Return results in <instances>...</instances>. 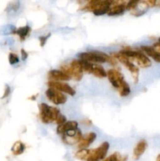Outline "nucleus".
<instances>
[{
	"instance_id": "1",
	"label": "nucleus",
	"mask_w": 160,
	"mask_h": 161,
	"mask_svg": "<svg viewBox=\"0 0 160 161\" xmlns=\"http://www.w3.org/2000/svg\"><path fill=\"white\" fill-rule=\"evenodd\" d=\"M109 143L104 142L99 147L93 149H79L75 154V158L85 161H100L106 157L109 149Z\"/></svg>"
},
{
	"instance_id": "2",
	"label": "nucleus",
	"mask_w": 160,
	"mask_h": 161,
	"mask_svg": "<svg viewBox=\"0 0 160 161\" xmlns=\"http://www.w3.org/2000/svg\"><path fill=\"white\" fill-rule=\"evenodd\" d=\"M107 77L115 88L119 91L121 97H126L131 93L130 86L124 80V76L120 72L115 69H110L107 72Z\"/></svg>"
},
{
	"instance_id": "3",
	"label": "nucleus",
	"mask_w": 160,
	"mask_h": 161,
	"mask_svg": "<svg viewBox=\"0 0 160 161\" xmlns=\"http://www.w3.org/2000/svg\"><path fill=\"white\" fill-rule=\"evenodd\" d=\"M78 58L81 60L89 61L90 63H104L108 62L112 65H115L117 64V60L115 59L111 55H108L106 53L97 50H93L89 52H83L78 54Z\"/></svg>"
},
{
	"instance_id": "4",
	"label": "nucleus",
	"mask_w": 160,
	"mask_h": 161,
	"mask_svg": "<svg viewBox=\"0 0 160 161\" xmlns=\"http://www.w3.org/2000/svg\"><path fill=\"white\" fill-rule=\"evenodd\" d=\"M120 53L126 56L132 62L133 61L136 62L140 68L146 69V68H148L152 65L151 60L141 50H132L130 48H126L121 50Z\"/></svg>"
},
{
	"instance_id": "5",
	"label": "nucleus",
	"mask_w": 160,
	"mask_h": 161,
	"mask_svg": "<svg viewBox=\"0 0 160 161\" xmlns=\"http://www.w3.org/2000/svg\"><path fill=\"white\" fill-rule=\"evenodd\" d=\"M39 115L42 123L50 124L56 121L61 113L56 107L49 106L47 104L42 103L39 105Z\"/></svg>"
},
{
	"instance_id": "6",
	"label": "nucleus",
	"mask_w": 160,
	"mask_h": 161,
	"mask_svg": "<svg viewBox=\"0 0 160 161\" xmlns=\"http://www.w3.org/2000/svg\"><path fill=\"white\" fill-rule=\"evenodd\" d=\"M61 72L68 75L70 79L75 80V81H80L83 78V69L79 61L77 60H74L69 64H63L61 66Z\"/></svg>"
},
{
	"instance_id": "7",
	"label": "nucleus",
	"mask_w": 160,
	"mask_h": 161,
	"mask_svg": "<svg viewBox=\"0 0 160 161\" xmlns=\"http://www.w3.org/2000/svg\"><path fill=\"white\" fill-rule=\"evenodd\" d=\"M111 1H90L83 7V10L92 11L94 15L101 16L108 14Z\"/></svg>"
},
{
	"instance_id": "8",
	"label": "nucleus",
	"mask_w": 160,
	"mask_h": 161,
	"mask_svg": "<svg viewBox=\"0 0 160 161\" xmlns=\"http://www.w3.org/2000/svg\"><path fill=\"white\" fill-rule=\"evenodd\" d=\"M111 56L113 57L115 59L120 61L122 64H124L127 68V69L131 72L134 83H137L138 80H139V69L131 61H130V59L126 56L122 54L120 52H119V53H113L112 54H111Z\"/></svg>"
},
{
	"instance_id": "9",
	"label": "nucleus",
	"mask_w": 160,
	"mask_h": 161,
	"mask_svg": "<svg viewBox=\"0 0 160 161\" xmlns=\"http://www.w3.org/2000/svg\"><path fill=\"white\" fill-rule=\"evenodd\" d=\"M45 96L49 101L55 105H62L67 102V97L64 94L53 88H49L45 91Z\"/></svg>"
},
{
	"instance_id": "10",
	"label": "nucleus",
	"mask_w": 160,
	"mask_h": 161,
	"mask_svg": "<svg viewBox=\"0 0 160 161\" xmlns=\"http://www.w3.org/2000/svg\"><path fill=\"white\" fill-rule=\"evenodd\" d=\"M82 137L83 135H82L81 130L79 129H77V130H69V131L64 133L63 135L62 139L66 144L72 146V145L79 142Z\"/></svg>"
},
{
	"instance_id": "11",
	"label": "nucleus",
	"mask_w": 160,
	"mask_h": 161,
	"mask_svg": "<svg viewBox=\"0 0 160 161\" xmlns=\"http://www.w3.org/2000/svg\"><path fill=\"white\" fill-rule=\"evenodd\" d=\"M48 86L50 88L56 90L60 92H64L71 96H74L75 94V91L67 83H63V82H55L50 81L48 83Z\"/></svg>"
},
{
	"instance_id": "12",
	"label": "nucleus",
	"mask_w": 160,
	"mask_h": 161,
	"mask_svg": "<svg viewBox=\"0 0 160 161\" xmlns=\"http://www.w3.org/2000/svg\"><path fill=\"white\" fill-rule=\"evenodd\" d=\"M128 1H111L109 11L108 14L109 16L120 15L126 9V4Z\"/></svg>"
},
{
	"instance_id": "13",
	"label": "nucleus",
	"mask_w": 160,
	"mask_h": 161,
	"mask_svg": "<svg viewBox=\"0 0 160 161\" xmlns=\"http://www.w3.org/2000/svg\"><path fill=\"white\" fill-rule=\"evenodd\" d=\"M96 138H97V135L94 132H89L86 134V135L82 137L81 140L78 143V148L80 149H86L95 141Z\"/></svg>"
},
{
	"instance_id": "14",
	"label": "nucleus",
	"mask_w": 160,
	"mask_h": 161,
	"mask_svg": "<svg viewBox=\"0 0 160 161\" xmlns=\"http://www.w3.org/2000/svg\"><path fill=\"white\" fill-rule=\"evenodd\" d=\"M48 77L50 79V81H67L70 80V77L64 74L60 70H51L49 72Z\"/></svg>"
},
{
	"instance_id": "15",
	"label": "nucleus",
	"mask_w": 160,
	"mask_h": 161,
	"mask_svg": "<svg viewBox=\"0 0 160 161\" xmlns=\"http://www.w3.org/2000/svg\"><path fill=\"white\" fill-rule=\"evenodd\" d=\"M78 129V123L76 121H68L64 123V124L58 125L56 128V132L60 135H64L66 132L72 130H77Z\"/></svg>"
},
{
	"instance_id": "16",
	"label": "nucleus",
	"mask_w": 160,
	"mask_h": 161,
	"mask_svg": "<svg viewBox=\"0 0 160 161\" xmlns=\"http://www.w3.org/2000/svg\"><path fill=\"white\" fill-rule=\"evenodd\" d=\"M149 6L146 1H137L136 6L133 10L130 11V14L135 17H140L145 14Z\"/></svg>"
},
{
	"instance_id": "17",
	"label": "nucleus",
	"mask_w": 160,
	"mask_h": 161,
	"mask_svg": "<svg viewBox=\"0 0 160 161\" xmlns=\"http://www.w3.org/2000/svg\"><path fill=\"white\" fill-rule=\"evenodd\" d=\"M147 143L145 140H141L135 146L134 149H133V158L135 160L139 159L141 156L144 154L145 150L147 149Z\"/></svg>"
},
{
	"instance_id": "18",
	"label": "nucleus",
	"mask_w": 160,
	"mask_h": 161,
	"mask_svg": "<svg viewBox=\"0 0 160 161\" xmlns=\"http://www.w3.org/2000/svg\"><path fill=\"white\" fill-rule=\"evenodd\" d=\"M141 51L144 52L147 56L152 58L157 63H160V53L157 52L152 46H142Z\"/></svg>"
},
{
	"instance_id": "19",
	"label": "nucleus",
	"mask_w": 160,
	"mask_h": 161,
	"mask_svg": "<svg viewBox=\"0 0 160 161\" xmlns=\"http://www.w3.org/2000/svg\"><path fill=\"white\" fill-rule=\"evenodd\" d=\"M25 150V145L22 142L17 141L13 145L12 148H11V151H12L13 154L15 156H19L20 154L23 153Z\"/></svg>"
},
{
	"instance_id": "20",
	"label": "nucleus",
	"mask_w": 160,
	"mask_h": 161,
	"mask_svg": "<svg viewBox=\"0 0 160 161\" xmlns=\"http://www.w3.org/2000/svg\"><path fill=\"white\" fill-rule=\"evenodd\" d=\"M15 34L18 35V36L20 37V41H24L27 37L28 36V35L31 32V28H30L28 25H26L24 27H21V28H19L18 29L16 30Z\"/></svg>"
},
{
	"instance_id": "21",
	"label": "nucleus",
	"mask_w": 160,
	"mask_h": 161,
	"mask_svg": "<svg viewBox=\"0 0 160 161\" xmlns=\"http://www.w3.org/2000/svg\"><path fill=\"white\" fill-rule=\"evenodd\" d=\"M92 74L93 75H95L96 77H98V78H104V77H107V72H105L104 68L102 66L99 65V64H94L93 70Z\"/></svg>"
},
{
	"instance_id": "22",
	"label": "nucleus",
	"mask_w": 160,
	"mask_h": 161,
	"mask_svg": "<svg viewBox=\"0 0 160 161\" xmlns=\"http://www.w3.org/2000/svg\"><path fill=\"white\" fill-rule=\"evenodd\" d=\"M78 61H79L80 64H81L83 72H86V73L92 74L93 70V67H94V64H93V63H90L89 62V61H84V60H81V59H80Z\"/></svg>"
},
{
	"instance_id": "23",
	"label": "nucleus",
	"mask_w": 160,
	"mask_h": 161,
	"mask_svg": "<svg viewBox=\"0 0 160 161\" xmlns=\"http://www.w3.org/2000/svg\"><path fill=\"white\" fill-rule=\"evenodd\" d=\"M103 161H125L124 160L123 157H121V155L118 153H115L111 154L108 157H107L105 160Z\"/></svg>"
},
{
	"instance_id": "24",
	"label": "nucleus",
	"mask_w": 160,
	"mask_h": 161,
	"mask_svg": "<svg viewBox=\"0 0 160 161\" xmlns=\"http://www.w3.org/2000/svg\"><path fill=\"white\" fill-rule=\"evenodd\" d=\"M9 58V62L10 64H17V63H19V61H20L19 57L14 53H9V58Z\"/></svg>"
},
{
	"instance_id": "25",
	"label": "nucleus",
	"mask_w": 160,
	"mask_h": 161,
	"mask_svg": "<svg viewBox=\"0 0 160 161\" xmlns=\"http://www.w3.org/2000/svg\"><path fill=\"white\" fill-rule=\"evenodd\" d=\"M50 36V34H48L45 36H41V37H39V42H40L41 47H44V46H45V42H46V41L48 40Z\"/></svg>"
},
{
	"instance_id": "26",
	"label": "nucleus",
	"mask_w": 160,
	"mask_h": 161,
	"mask_svg": "<svg viewBox=\"0 0 160 161\" xmlns=\"http://www.w3.org/2000/svg\"><path fill=\"white\" fill-rule=\"evenodd\" d=\"M55 122H56L58 125L64 124V123H66V117L64 116H63V115L61 114L59 116H58V118L56 119V120L55 121Z\"/></svg>"
},
{
	"instance_id": "27",
	"label": "nucleus",
	"mask_w": 160,
	"mask_h": 161,
	"mask_svg": "<svg viewBox=\"0 0 160 161\" xmlns=\"http://www.w3.org/2000/svg\"><path fill=\"white\" fill-rule=\"evenodd\" d=\"M10 92H11V89H10V87H9V86L6 85V87H5V91H4V94H3V97H2V99H4V98H6V97H7L10 94Z\"/></svg>"
},
{
	"instance_id": "28",
	"label": "nucleus",
	"mask_w": 160,
	"mask_h": 161,
	"mask_svg": "<svg viewBox=\"0 0 160 161\" xmlns=\"http://www.w3.org/2000/svg\"><path fill=\"white\" fill-rule=\"evenodd\" d=\"M152 47H153V48L155 49L157 52H158V53H160V42H155V43H154Z\"/></svg>"
},
{
	"instance_id": "29",
	"label": "nucleus",
	"mask_w": 160,
	"mask_h": 161,
	"mask_svg": "<svg viewBox=\"0 0 160 161\" xmlns=\"http://www.w3.org/2000/svg\"><path fill=\"white\" fill-rule=\"evenodd\" d=\"M20 53H21L22 60H23V61H24V60H26L27 58H28V53H27V52L25 51V50H24V49H22V50H20Z\"/></svg>"
},
{
	"instance_id": "30",
	"label": "nucleus",
	"mask_w": 160,
	"mask_h": 161,
	"mask_svg": "<svg viewBox=\"0 0 160 161\" xmlns=\"http://www.w3.org/2000/svg\"><path fill=\"white\" fill-rule=\"evenodd\" d=\"M155 6H157V7H160V0L156 1V3H155Z\"/></svg>"
},
{
	"instance_id": "31",
	"label": "nucleus",
	"mask_w": 160,
	"mask_h": 161,
	"mask_svg": "<svg viewBox=\"0 0 160 161\" xmlns=\"http://www.w3.org/2000/svg\"><path fill=\"white\" fill-rule=\"evenodd\" d=\"M156 161H160V154H158V157L156 158Z\"/></svg>"
},
{
	"instance_id": "32",
	"label": "nucleus",
	"mask_w": 160,
	"mask_h": 161,
	"mask_svg": "<svg viewBox=\"0 0 160 161\" xmlns=\"http://www.w3.org/2000/svg\"><path fill=\"white\" fill-rule=\"evenodd\" d=\"M158 42H160V38H158Z\"/></svg>"
}]
</instances>
